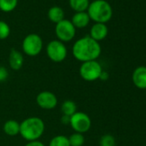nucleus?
<instances>
[{
	"label": "nucleus",
	"instance_id": "f257e3e1",
	"mask_svg": "<svg viewBox=\"0 0 146 146\" xmlns=\"http://www.w3.org/2000/svg\"><path fill=\"white\" fill-rule=\"evenodd\" d=\"M102 53V47L98 41L90 35L78 39L72 46V55L77 60L87 62L96 60Z\"/></svg>",
	"mask_w": 146,
	"mask_h": 146
},
{
	"label": "nucleus",
	"instance_id": "f03ea898",
	"mask_svg": "<svg viewBox=\"0 0 146 146\" xmlns=\"http://www.w3.org/2000/svg\"><path fill=\"white\" fill-rule=\"evenodd\" d=\"M45 131V123L39 117H29L20 123V135L28 142L39 140Z\"/></svg>",
	"mask_w": 146,
	"mask_h": 146
},
{
	"label": "nucleus",
	"instance_id": "7ed1b4c3",
	"mask_svg": "<svg viewBox=\"0 0 146 146\" xmlns=\"http://www.w3.org/2000/svg\"><path fill=\"white\" fill-rule=\"evenodd\" d=\"M88 15L90 20L98 23H106L113 17V9L106 0H96L90 4Z\"/></svg>",
	"mask_w": 146,
	"mask_h": 146
},
{
	"label": "nucleus",
	"instance_id": "20e7f679",
	"mask_svg": "<svg viewBox=\"0 0 146 146\" xmlns=\"http://www.w3.org/2000/svg\"><path fill=\"white\" fill-rule=\"evenodd\" d=\"M102 70L101 64L96 60H92L82 63L79 68V74L84 80L93 82L99 79Z\"/></svg>",
	"mask_w": 146,
	"mask_h": 146
},
{
	"label": "nucleus",
	"instance_id": "39448f33",
	"mask_svg": "<svg viewBox=\"0 0 146 146\" xmlns=\"http://www.w3.org/2000/svg\"><path fill=\"white\" fill-rule=\"evenodd\" d=\"M23 52L30 57H35L40 53L43 48V40L37 34L28 35L22 44Z\"/></svg>",
	"mask_w": 146,
	"mask_h": 146
},
{
	"label": "nucleus",
	"instance_id": "423d86ee",
	"mask_svg": "<svg viewBox=\"0 0 146 146\" xmlns=\"http://www.w3.org/2000/svg\"><path fill=\"white\" fill-rule=\"evenodd\" d=\"M46 52L47 57L55 63L63 62L67 57V48L65 45L58 40L50 41L46 46Z\"/></svg>",
	"mask_w": 146,
	"mask_h": 146
},
{
	"label": "nucleus",
	"instance_id": "0eeeda50",
	"mask_svg": "<svg viewBox=\"0 0 146 146\" xmlns=\"http://www.w3.org/2000/svg\"><path fill=\"white\" fill-rule=\"evenodd\" d=\"M55 35L58 40L64 42L70 41L76 35V28L69 20L64 19L55 26Z\"/></svg>",
	"mask_w": 146,
	"mask_h": 146
},
{
	"label": "nucleus",
	"instance_id": "6e6552de",
	"mask_svg": "<svg viewBox=\"0 0 146 146\" xmlns=\"http://www.w3.org/2000/svg\"><path fill=\"white\" fill-rule=\"evenodd\" d=\"M70 125L75 131V132L84 134L90 129L91 119L87 113L77 111L72 116H70Z\"/></svg>",
	"mask_w": 146,
	"mask_h": 146
},
{
	"label": "nucleus",
	"instance_id": "1a4fd4ad",
	"mask_svg": "<svg viewBox=\"0 0 146 146\" xmlns=\"http://www.w3.org/2000/svg\"><path fill=\"white\" fill-rule=\"evenodd\" d=\"M36 102L38 106L46 110L53 109L58 104V98L55 94L51 91H41L36 96Z\"/></svg>",
	"mask_w": 146,
	"mask_h": 146
},
{
	"label": "nucleus",
	"instance_id": "9d476101",
	"mask_svg": "<svg viewBox=\"0 0 146 146\" xmlns=\"http://www.w3.org/2000/svg\"><path fill=\"white\" fill-rule=\"evenodd\" d=\"M133 84L139 90H146V66L137 67L131 76Z\"/></svg>",
	"mask_w": 146,
	"mask_h": 146
},
{
	"label": "nucleus",
	"instance_id": "9b49d317",
	"mask_svg": "<svg viewBox=\"0 0 146 146\" xmlns=\"http://www.w3.org/2000/svg\"><path fill=\"white\" fill-rule=\"evenodd\" d=\"M108 34V29L105 23H96L90 29V36L96 40V41H101L104 40Z\"/></svg>",
	"mask_w": 146,
	"mask_h": 146
},
{
	"label": "nucleus",
	"instance_id": "f8f14e48",
	"mask_svg": "<svg viewBox=\"0 0 146 146\" xmlns=\"http://www.w3.org/2000/svg\"><path fill=\"white\" fill-rule=\"evenodd\" d=\"M23 62H24V58L22 52L15 48H12L9 55L10 67L14 70H19L23 67Z\"/></svg>",
	"mask_w": 146,
	"mask_h": 146
},
{
	"label": "nucleus",
	"instance_id": "ddd939ff",
	"mask_svg": "<svg viewBox=\"0 0 146 146\" xmlns=\"http://www.w3.org/2000/svg\"><path fill=\"white\" fill-rule=\"evenodd\" d=\"M76 29H84L87 27L90 22V18L87 12H76L70 21Z\"/></svg>",
	"mask_w": 146,
	"mask_h": 146
},
{
	"label": "nucleus",
	"instance_id": "4468645a",
	"mask_svg": "<svg viewBox=\"0 0 146 146\" xmlns=\"http://www.w3.org/2000/svg\"><path fill=\"white\" fill-rule=\"evenodd\" d=\"M47 17H48V18H49V20L51 22L57 24L58 23L64 20V10L62 8H60L58 6H53V7H51L48 10Z\"/></svg>",
	"mask_w": 146,
	"mask_h": 146
},
{
	"label": "nucleus",
	"instance_id": "2eb2a0df",
	"mask_svg": "<svg viewBox=\"0 0 146 146\" xmlns=\"http://www.w3.org/2000/svg\"><path fill=\"white\" fill-rule=\"evenodd\" d=\"M4 131L9 136H17L20 133V123L14 119L7 120L4 125Z\"/></svg>",
	"mask_w": 146,
	"mask_h": 146
},
{
	"label": "nucleus",
	"instance_id": "dca6fc26",
	"mask_svg": "<svg viewBox=\"0 0 146 146\" xmlns=\"http://www.w3.org/2000/svg\"><path fill=\"white\" fill-rule=\"evenodd\" d=\"M69 5L76 12H84L89 8L90 0H69Z\"/></svg>",
	"mask_w": 146,
	"mask_h": 146
},
{
	"label": "nucleus",
	"instance_id": "f3484780",
	"mask_svg": "<svg viewBox=\"0 0 146 146\" xmlns=\"http://www.w3.org/2000/svg\"><path fill=\"white\" fill-rule=\"evenodd\" d=\"M77 110H78L77 104L71 100L64 101L61 104V112H62L63 115L70 117L77 112Z\"/></svg>",
	"mask_w": 146,
	"mask_h": 146
},
{
	"label": "nucleus",
	"instance_id": "a211bd4d",
	"mask_svg": "<svg viewBox=\"0 0 146 146\" xmlns=\"http://www.w3.org/2000/svg\"><path fill=\"white\" fill-rule=\"evenodd\" d=\"M70 146H83L85 142V138L84 134L79 132L72 133L70 137H68Z\"/></svg>",
	"mask_w": 146,
	"mask_h": 146
},
{
	"label": "nucleus",
	"instance_id": "6ab92c4d",
	"mask_svg": "<svg viewBox=\"0 0 146 146\" xmlns=\"http://www.w3.org/2000/svg\"><path fill=\"white\" fill-rule=\"evenodd\" d=\"M18 0H0V10L4 12H11L16 9Z\"/></svg>",
	"mask_w": 146,
	"mask_h": 146
},
{
	"label": "nucleus",
	"instance_id": "aec40b11",
	"mask_svg": "<svg viewBox=\"0 0 146 146\" xmlns=\"http://www.w3.org/2000/svg\"><path fill=\"white\" fill-rule=\"evenodd\" d=\"M49 146H70L68 137L64 135L55 136L51 139Z\"/></svg>",
	"mask_w": 146,
	"mask_h": 146
},
{
	"label": "nucleus",
	"instance_id": "412c9836",
	"mask_svg": "<svg viewBox=\"0 0 146 146\" xmlns=\"http://www.w3.org/2000/svg\"><path fill=\"white\" fill-rule=\"evenodd\" d=\"M11 28L9 24L4 21H0V40H5L9 37Z\"/></svg>",
	"mask_w": 146,
	"mask_h": 146
},
{
	"label": "nucleus",
	"instance_id": "4be33fe9",
	"mask_svg": "<svg viewBox=\"0 0 146 146\" xmlns=\"http://www.w3.org/2000/svg\"><path fill=\"white\" fill-rule=\"evenodd\" d=\"M101 146H114L115 145V138L113 136L110 134L103 135L100 140Z\"/></svg>",
	"mask_w": 146,
	"mask_h": 146
},
{
	"label": "nucleus",
	"instance_id": "5701e85b",
	"mask_svg": "<svg viewBox=\"0 0 146 146\" xmlns=\"http://www.w3.org/2000/svg\"><path fill=\"white\" fill-rule=\"evenodd\" d=\"M9 77V72L5 66H0V82L5 81Z\"/></svg>",
	"mask_w": 146,
	"mask_h": 146
},
{
	"label": "nucleus",
	"instance_id": "b1692460",
	"mask_svg": "<svg viewBox=\"0 0 146 146\" xmlns=\"http://www.w3.org/2000/svg\"><path fill=\"white\" fill-rule=\"evenodd\" d=\"M25 146H45V144L40 142V140H35V141H30V142H28Z\"/></svg>",
	"mask_w": 146,
	"mask_h": 146
},
{
	"label": "nucleus",
	"instance_id": "393cba45",
	"mask_svg": "<svg viewBox=\"0 0 146 146\" xmlns=\"http://www.w3.org/2000/svg\"><path fill=\"white\" fill-rule=\"evenodd\" d=\"M70 116H66V115H62L61 119H60L61 123L63 125H70Z\"/></svg>",
	"mask_w": 146,
	"mask_h": 146
},
{
	"label": "nucleus",
	"instance_id": "a878e982",
	"mask_svg": "<svg viewBox=\"0 0 146 146\" xmlns=\"http://www.w3.org/2000/svg\"><path fill=\"white\" fill-rule=\"evenodd\" d=\"M108 78H109V74H108V73L106 70H102V73H101V75H100L99 79H101L102 81H106V80L108 79Z\"/></svg>",
	"mask_w": 146,
	"mask_h": 146
},
{
	"label": "nucleus",
	"instance_id": "bb28decb",
	"mask_svg": "<svg viewBox=\"0 0 146 146\" xmlns=\"http://www.w3.org/2000/svg\"><path fill=\"white\" fill-rule=\"evenodd\" d=\"M145 95H146V90H145Z\"/></svg>",
	"mask_w": 146,
	"mask_h": 146
},
{
	"label": "nucleus",
	"instance_id": "cd10ccee",
	"mask_svg": "<svg viewBox=\"0 0 146 146\" xmlns=\"http://www.w3.org/2000/svg\"><path fill=\"white\" fill-rule=\"evenodd\" d=\"M94 1H96V0H94Z\"/></svg>",
	"mask_w": 146,
	"mask_h": 146
}]
</instances>
